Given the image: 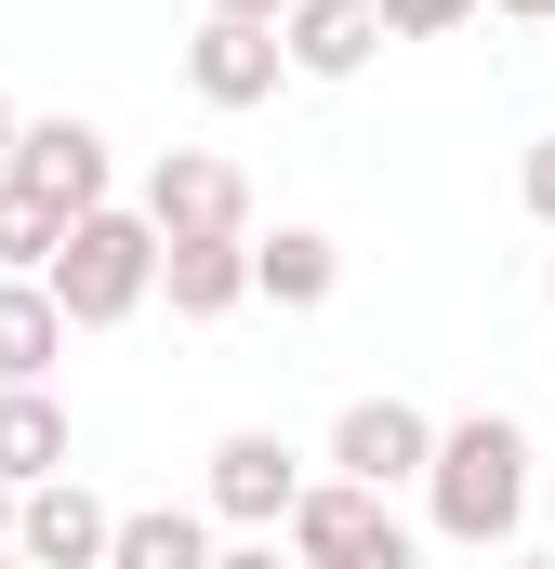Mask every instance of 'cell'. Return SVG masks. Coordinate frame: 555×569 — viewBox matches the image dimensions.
I'll use <instances>...</instances> for the list:
<instances>
[{
  "label": "cell",
  "instance_id": "cell-3",
  "mask_svg": "<svg viewBox=\"0 0 555 569\" xmlns=\"http://www.w3.org/2000/svg\"><path fill=\"white\" fill-rule=\"evenodd\" d=\"M145 226L159 239H252V172L212 146H159L145 159Z\"/></svg>",
  "mask_w": 555,
  "mask_h": 569
},
{
  "label": "cell",
  "instance_id": "cell-20",
  "mask_svg": "<svg viewBox=\"0 0 555 569\" xmlns=\"http://www.w3.org/2000/svg\"><path fill=\"white\" fill-rule=\"evenodd\" d=\"M212 13H239V27H291V0H212Z\"/></svg>",
  "mask_w": 555,
  "mask_h": 569
},
{
  "label": "cell",
  "instance_id": "cell-10",
  "mask_svg": "<svg viewBox=\"0 0 555 569\" xmlns=\"http://www.w3.org/2000/svg\"><path fill=\"white\" fill-rule=\"evenodd\" d=\"M278 40H291V80H357L397 27H384V0H291Z\"/></svg>",
  "mask_w": 555,
  "mask_h": 569
},
{
  "label": "cell",
  "instance_id": "cell-17",
  "mask_svg": "<svg viewBox=\"0 0 555 569\" xmlns=\"http://www.w3.org/2000/svg\"><path fill=\"white\" fill-rule=\"evenodd\" d=\"M476 13H490V0H384L397 40H450V27H476Z\"/></svg>",
  "mask_w": 555,
  "mask_h": 569
},
{
  "label": "cell",
  "instance_id": "cell-15",
  "mask_svg": "<svg viewBox=\"0 0 555 569\" xmlns=\"http://www.w3.org/2000/svg\"><path fill=\"white\" fill-rule=\"evenodd\" d=\"M225 543H212V517L199 503H145V517H120V543H107V569H212Z\"/></svg>",
  "mask_w": 555,
  "mask_h": 569
},
{
  "label": "cell",
  "instance_id": "cell-12",
  "mask_svg": "<svg viewBox=\"0 0 555 569\" xmlns=\"http://www.w3.org/2000/svg\"><path fill=\"white\" fill-rule=\"evenodd\" d=\"M159 291H172V318L252 305V239H172V252H159Z\"/></svg>",
  "mask_w": 555,
  "mask_h": 569
},
{
  "label": "cell",
  "instance_id": "cell-25",
  "mask_svg": "<svg viewBox=\"0 0 555 569\" xmlns=\"http://www.w3.org/2000/svg\"><path fill=\"white\" fill-rule=\"evenodd\" d=\"M543 291H555V252H543Z\"/></svg>",
  "mask_w": 555,
  "mask_h": 569
},
{
  "label": "cell",
  "instance_id": "cell-23",
  "mask_svg": "<svg viewBox=\"0 0 555 569\" xmlns=\"http://www.w3.org/2000/svg\"><path fill=\"white\" fill-rule=\"evenodd\" d=\"M490 13H516V27H555V0H490Z\"/></svg>",
  "mask_w": 555,
  "mask_h": 569
},
{
  "label": "cell",
  "instance_id": "cell-16",
  "mask_svg": "<svg viewBox=\"0 0 555 569\" xmlns=\"http://www.w3.org/2000/svg\"><path fill=\"white\" fill-rule=\"evenodd\" d=\"M67 226H80V212H53V199H40L27 172H0V279H53Z\"/></svg>",
  "mask_w": 555,
  "mask_h": 569
},
{
  "label": "cell",
  "instance_id": "cell-13",
  "mask_svg": "<svg viewBox=\"0 0 555 569\" xmlns=\"http://www.w3.org/2000/svg\"><path fill=\"white\" fill-rule=\"evenodd\" d=\"M252 291H265V305H291V318H304V305H331V291H344V239H317V226L252 239Z\"/></svg>",
  "mask_w": 555,
  "mask_h": 569
},
{
  "label": "cell",
  "instance_id": "cell-4",
  "mask_svg": "<svg viewBox=\"0 0 555 569\" xmlns=\"http://www.w3.org/2000/svg\"><path fill=\"white\" fill-rule=\"evenodd\" d=\"M304 490H317V477H304V450H291L278 425L212 437V517H225V530H291Z\"/></svg>",
  "mask_w": 555,
  "mask_h": 569
},
{
  "label": "cell",
  "instance_id": "cell-21",
  "mask_svg": "<svg viewBox=\"0 0 555 569\" xmlns=\"http://www.w3.org/2000/svg\"><path fill=\"white\" fill-rule=\"evenodd\" d=\"M13 517H27V490H13V477H0V557H13Z\"/></svg>",
  "mask_w": 555,
  "mask_h": 569
},
{
  "label": "cell",
  "instance_id": "cell-5",
  "mask_svg": "<svg viewBox=\"0 0 555 569\" xmlns=\"http://www.w3.org/2000/svg\"><path fill=\"white\" fill-rule=\"evenodd\" d=\"M436 411H411V398H357V411H344V425H331V477H357V490H384V503H397V490H411V477H436Z\"/></svg>",
  "mask_w": 555,
  "mask_h": 569
},
{
  "label": "cell",
  "instance_id": "cell-22",
  "mask_svg": "<svg viewBox=\"0 0 555 569\" xmlns=\"http://www.w3.org/2000/svg\"><path fill=\"white\" fill-rule=\"evenodd\" d=\"M13 146H27V120H13V93H0V172H13Z\"/></svg>",
  "mask_w": 555,
  "mask_h": 569
},
{
  "label": "cell",
  "instance_id": "cell-19",
  "mask_svg": "<svg viewBox=\"0 0 555 569\" xmlns=\"http://www.w3.org/2000/svg\"><path fill=\"white\" fill-rule=\"evenodd\" d=\"M212 569H304V557H291L278 530H239V543H225V557H212Z\"/></svg>",
  "mask_w": 555,
  "mask_h": 569
},
{
  "label": "cell",
  "instance_id": "cell-14",
  "mask_svg": "<svg viewBox=\"0 0 555 569\" xmlns=\"http://www.w3.org/2000/svg\"><path fill=\"white\" fill-rule=\"evenodd\" d=\"M53 358H67L53 279H0V385H53Z\"/></svg>",
  "mask_w": 555,
  "mask_h": 569
},
{
  "label": "cell",
  "instance_id": "cell-7",
  "mask_svg": "<svg viewBox=\"0 0 555 569\" xmlns=\"http://www.w3.org/2000/svg\"><path fill=\"white\" fill-rule=\"evenodd\" d=\"M278 80H291V40H278V27L199 13V40H185V93H199V107H265Z\"/></svg>",
  "mask_w": 555,
  "mask_h": 569
},
{
  "label": "cell",
  "instance_id": "cell-24",
  "mask_svg": "<svg viewBox=\"0 0 555 569\" xmlns=\"http://www.w3.org/2000/svg\"><path fill=\"white\" fill-rule=\"evenodd\" d=\"M503 569H555V557H503Z\"/></svg>",
  "mask_w": 555,
  "mask_h": 569
},
{
  "label": "cell",
  "instance_id": "cell-9",
  "mask_svg": "<svg viewBox=\"0 0 555 569\" xmlns=\"http://www.w3.org/2000/svg\"><path fill=\"white\" fill-rule=\"evenodd\" d=\"M107 543H120V517H107L80 477L27 490V517H13V557H27V569H107Z\"/></svg>",
  "mask_w": 555,
  "mask_h": 569
},
{
  "label": "cell",
  "instance_id": "cell-18",
  "mask_svg": "<svg viewBox=\"0 0 555 569\" xmlns=\"http://www.w3.org/2000/svg\"><path fill=\"white\" fill-rule=\"evenodd\" d=\"M516 199H529V226H555V133H529V159H516Z\"/></svg>",
  "mask_w": 555,
  "mask_h": 569
},
{
  "label": "cell",
  "instance_id": "cell-11",
  "mask_svg": "<svg viewBox=\"0 0 555 569\" xmlns=\"http://www.w3.org/2000/svg\"><path fill=\"white\" fill-rule=\"evenodd\" d=\"M0 477L13 490H53L67 477V398L53 385H0Z\"/></svg>",
  "mask_w": 555,
  "mask_h": 569
},
{
  "label": "cell",
  "instance_id": "cell-8",
  "mask_svg": "<svg viewBox=\"0 0 555 569\" xmlns=\"http://www.w3.org/2000/svg\"><path fill=\"white\" fill-rule=\"evenodd\" d=\"M13 172H27L53 212H107V186H120V159H107V133H93V120H27Z\"/></svg>",
  "mask_w": 555,
  "mask_h": 569
},
{
  "label": "cell",
  "instance_id": "cell-2",
  "mask_svg": "<svg viewBox=\"0 0 555 569\" xmlns=\"http://www.w3.org/2000/svg\"><path fill=\"white\" fill-rule=\"evenodd\" d=\"M159 226H145V199H107V212H80L67 226V252H53V305H67V331H120L145 291H159Z\"/></svg>",
  "mask_w": 555,
  "mask_h": 569
},
{
  "label": "cell",
  "instance_id": "cell-6",
  "mask_svg": "<svg viewBox=\"0 0 555 569\" xmlns=\"http://www.w3.org/2000/svg\"><path fill=\"white\" fill-rule=\"evenodd\" d=\"M304 569H357V557H384L397 543V503L384 490H357V477H317L304 503H291V530H278Z\"/></svg>",
  "mask_w": 555,
  "mask_h": 569
},
{
  "label": "cell",
  "instance_id": "cell-1",
  "mask_svg": "<svg viewBox=\"0 0 555 569\" xmlns=\"http://www.w3.org/2000/svg\"><path fill=\"white\" fill-rule=\"evenodd\" d=\"M423 517H436V543H463V557H503V543L529 530V425H503V411H463V425L436 437Z\"/></svg>",
  "mask_w": 555,
  "mask_h": 569
},
{
  "label": "cell",
  "instance_id": "cell-26",
  "mask_svg": "<svg viewBox=\"0 0 555 569\" xmlns=\"http://www.w3.org/2000/svg\"><path fill=\"white\" fill-rule=\"evenodd\" d=\"M0 569H27V557H0Z\"/></svg>",
  "mask_w": 555,
  "mask_h": 569
}]
</instances>
